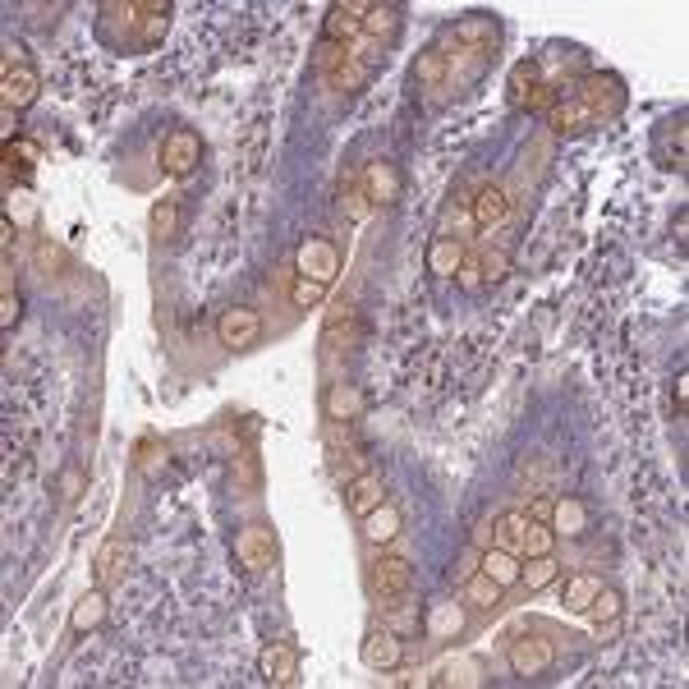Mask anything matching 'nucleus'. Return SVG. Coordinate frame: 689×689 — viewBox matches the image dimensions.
<instances>
[{"label": "nucleus", "instance_id": "7c9ffc66", "mask_svg": "<svg viewBox=\"0 0 689 689\" xmlns=\"http://www.w3.org/2000/svg\"><path fill=\"white\" fill-rule=\"evenodd\" d=\"M363 33L377 37L382 46H391L400 37V10H396V5H373L368 19H363Z\"/></svg>", "mask_w": 689, "mask_h": 689}, {"label": "nucleus", "instance_id": "20e7f679", "mask_svg": "<svg viewBox=\"0 0 689 689\" xmlns=\"http://www.w3.org/2000/svg\"><path fill=\"white\" fill-rule=\"evenodd\" d=\"M157 157H161V170L180 180V175H189V170L203 161V138L193 134V129H170V134L161 138Z\"/></svg>", "mask_w": 689, "mask_h": 689}, {"label": "nucleus", "instance_id": "c85d7f7f", "mask_svg": "<svg viewBox=\"0 0 689 689\" xmlns=\"http://www.w3.org/2000/svg\"><path fill=\"white\" fill-rule=\"evenodd\" d=\"M464 602H469V607H478V611H497L501 607V598H506V588L497 584V579H487L483 570H478L474 579H464Z\"/></svg>", "mask_w": 689, "mask_h": 689}, {"label": "nucleus", "instance_id": "473e14b6", "mask_svg": "<svg viewBox=\"0 0 689 689\" xmlns=\"http://www.w3.org/2000/svg\"><path fill=\"white\" fill-rule=\"evenodd\" d=\"M230 478H235V492H249V497H253V492H262V460H258V451H239Z\"/></svg>", "mask_w": 689, "mask_h": 689}, {"label": "nucleus", "instance_id": "c9c22d12", "mask_svg": "<svg viewBox=\"0 0 689 689\" xmlns=\"http://www.w3.org/2000/svg\"><path fill=\"white\" fill-rule=\"evenodd\" d=\"M368 79H373V65H368L363 56H354V51H350V60H345V65H340L336 74H331V83H336L340 92H359V88H368Z\"/></svg>", "mask_w": 689, "mask_h": 689}, {"label": "nucleus", "instance_id": "58836bf2", "mask_svg": "<svg viewBox=\"0 0 689 689\" xmlns=\"http://www.w3.org/2000/svg\"><path fill=\"white\" fill-rule=\"evenodd\" d=\"M432 685H483V667L478 662H451V667H441Z\"/></svg>", "mask_w": 689, "mask_h": 689}, {"label": "nucleus", "instance_id": "2f4dec72", "mask_svg": "<svg viewBox=\"0 0 689 689\" xmlns=\"http://www.w3.org/2000/svg\"><path fill=\"white\" fill-rule=\"evenodd\" d=\"M556 579H561V565H556L552 556H529V565H520V584L529 588V593H543Z\"/></svg>", "mask_w": 689, "mask_h": 689}, {"label": "nucleus", "instance_id": "a211bd4d", "mask_svg": "<svg viewBox=\"0 0 689 689\" xmlns=\"http://www.w3.org/2000/svg\"><path fill=\"white\" fill-rule=\"evenodd\" d=\"M258 671H262V680H267V685L285 689V685H294V680H299V653H294L290 644H272V648H262Z\"/></svg>", "mask_w": 689, "mask_h": 689}, {"label": "nucleus", "instance_id": "6e6552de", "mask_svg": "<svg viewBox=\"0 0 689 689\" xmlns=\"http://www.w3.org/2000/svg\"><path fill=\"white\" fill-rule=\"evenodd\" d=\"M451 37L455 46H469L478 56H497V46H501V28L492 14H469V19L451 23Z\"/></svg>", "mask_w": 689, "mask_h": 689}, {"label": "nucleus", "instance_id": "b1692460", "mask_svg": "<svg viewBox=\"0 0 689 689\" xmlns=\"http://www.w3.org/2000/svg\"><path fill=\"white\" fill-rule=\"evenodd\" d=\"M37 161H42V147L37 143H28V138H10L5 143V175L10 180H33V170H37Z\"/></svg>", "mask_w": 689, "mask_h": 689}, {"label": "nucleus", "instance_id": "cd10ccee", "mask_svg": "<svg viewBox=\"0 0 689 689\" xmlns=\"http://www.w3.org/2000/svg\"><path fill=\"white\" fill-rule=\"evenodd\" d=\"M598 588H602V575H593V570H579V575H570L561 584L565 611H588V602L598 598Z\"/></svg>", "mask_w": 689, "mask_h": 689}, {"label": "nucleus", "instance_id": "2eb2a0df", "mask_svg": "<svg viewBox=\"0 0 689 689\" xmlns=\"http://www.w3.org/2000/svg\"><path fill=\"white\" fill-rule=\"evenodd\" d=\"M354 345H359V317L354 313H345V317H331L327 327H322V368H336V359L340 354H350Z\"/></svg>", "mask_w": 689, "mask_h": 689}, {"label": "nucleus", "instance_id": "e433bc0d", "mask_svg": "<svg viewBox=\"0 0 689 689\" xmlns=\"http://www.w3.org/2000/svg\"><path fill=\"white\" fill-rule=\"evenodd\" d=\"M621 611H625V598L616 593V588H607V584L598 588V598L588 602V616H593L598 625L602 621H621Z\"/></svg>", "mask_w": 689, "mask_h": 689}, {"label": "nucleus", "instance_id": "bb28decb", "mask_svg": "<svg viewBox=\"0 0 689 689\" xmlns=\"http://www.w3.org/2000/svg\"><path fill=\"white\" fill-rule=\"evenodd\" d=\"M478 570H483L487 579H497L501 588H515V584H520V556L506 552V547H487Z\"/></svg>", "mask_w": 689, "mask_h": 689}, {"label": "nucleus", "instance_id": "c03bdc74", "mask_svg": "<svg viewBox=\"0 0 689 689\" xmlns=\"http://www.w3.org/2000/svg\"><path fill=\"white\" fill-rule=\"evenodd\" d=\"M455 285H460L464 294H478L483 290V267H478V253H464V262H460V272H455Z\"/></svg>", "mask_w": 689, "mask_h": 689}, {"label": "nucleus", "instance_id": "49530a36", "mask_svg": "<svg viewBox=\"0 0 689 689\" xmlns=\"http://www.w3.org/2000/svg\"><path fill=\"white\" fill-rule=\"evenodd\" d=\"M478 565H483V552H478V547H464V552L455 556V565H451V584H464V579H474V575H478Z\"/></svg>", "mask_w": 689, "mask_h": 689}, {"label": "nucleus", "instance_id": "9d476101", "mask_svg": "<svg viewBox=\"0 0 689 689\" xmlns=\"http://www.w3.org/2000/svg\"><path fill=\"white\" fill-rule=\"evenodd\" d=\"M37 92H42V79H37L33 65H5V74H0V102H5V111L33 106Z\"/></svg>", "mask_w": 689, "mask_h": 689}, {"label": "nucleus", "instance_id": "de8ad7c7", "mask_svg": "<svg viewBox=\"0 0 689 689\" xmlns=\"http://www.w3.org/2000/svg\"><path fill=\"white\" fill-rule=\"evenodd\" d=\"M37 267H42L46 276H65L69 258H65V253L56 249V244H46V239H42V244H37Z\"/></svg>", "mask_w": 689, "mask_h": 689}, {"label": "nucleus", "instance_id": "7ed1b4c3", "mask_svg": "<svg viewBox=\"0 0 689 689\" xmlns=\"http://www.w3.org/2000/svg\"><path fill=\"white\" fill-rule=\"evenodd\" d=\"M235 561L244 565V570H253V575L272 570V565H276V533H272V524H244V529L235 533Z\"/></svg>", "mask_w": 689, "mask_h": 689}, {"label": "nucleus", "instance_id": "3c124183", "mask_svg": "<svg viewBox=\"0 0 689 689\" xmlns=\"http://www.w3.org/2000/svg\"><path fill=\"white\" fill-rule=\"evenodd\" d=\"M14 322H19V294H14V290H5V299H0V327L10 331Z\"/></svg>", "mask_w": 689, "mask_h": 689}, {"label": "nucleus", "instance_id": "6ab92c4d", "mask_svg": "<svg viewBox=\"0 0 689 689\" xmlns=\"http://www.w3.org/2000/svg\"><path fill=\"white\" fill-rule=\"evenodd\" d=\"M552 533H565V538H584L588 529H593V510H588V501L579 497H561L552 501Z\"/></svg>", "mask_w": 689, "mask_h": 689}, {"label": "nucleus", "instance_id": "423d86ee", "mask_svg": "<svg viewBox=\"0 0 689 689\" xmlns=\"http://www.w3.org/2000/svg\"><path fill=\"white\" fill-rule=\"evenodd\" d=\"M262 336V317L253 308H226V313L216 317V340L226 345L230 354L235 350H253Z\"/></svg>", "mask_w": 689, "mask_h": 689}, {"label": "nucleus", "instance_id": "1a4fd4ad", "mask_svg": "<svg viewBox=\"0 0 689 689\" xmlns=\"http://www.w3.org/2000/svg\"><path fill=\"white\" fill-rule=\"evenodd\" d=\"M368 579H373L377 598H400V593H409V584H414V565H409L405 556L382 552L373 561V570H368Z\"/></svg>", "mask_w": 689, "mask_h": 689}, {"label": "nucleus", "instance_id": "ddd939ff", "mask_svg": "<svg viewBox=\"0 0 689 689\" xmlns=\"http://www.w3.org/2000/svg\"><path fill=\"white\" fill-rule=\"evenodd\" d=\"M129 561H134V552H129L125 538H106V543L97 547V561H92V575H97V588H115V584H125Z\"/></svg>", "mask_w": 689, "mask_h": 689}, {"label": "nucleus", "instance_id": "a19ab883", "mask_svg": "<svg viewBox=\"0 0 689 689\" xmlns=\"http://www.w3.org/2000/svg\"><path fill=\"white\" fill-rule=\"evenodd\" d=\"M552 547H556L552 524L529 520V533H524V556H552Z\"/></svg>", "mask_w": 689, "mask_h": 689}, {"label": "nucleus", "instance_id": "4468645a", "mask_svg": "<svg viewBox=\"0 0 689 689\" xmlns=\"http://www.w3.org/2000/svg\"><path fill=\"white\" fill-rule=\"evenodd\" d=\"M382 501H386V483H382V474H377V469H363V474H354L350 483H345V506H350L354 520L373 515Z\"/></svg>", "mask_w": 689, "mask_h": 689}, {"label": "nucleus", "instance_id": "603ef678", "mask_svg": "<svg viewBox=\"0 0 689 689\" xmlns=\"http://www.w3.org/2000/svg\"><path fill=\"white\" fill-rule=\"evenodd\" d=\"M529 520H538V524L552 520V497H538V501H533V506H529Z\"/></svg>", "mask_w": 689, "mask_h": 689}, {"label": "nucleus", "instance_id": "dca6fc26", "mask_svg": "<svg viewBox=\"0 0 689 689\" xmlns=\"http://www.w3.org/2000/svg\"><path fill=\"white\" fill-rule=\"evenodd\" d=\"M423 634H428V639H437V644H451V639H460V634H464V607L455 598L432 602V607L423 611Z\"/></svg>", "mask_w": 689, "mask_h": 689}, {"label": "nucleus", "instance_id": "f3484780", "mask_svg": "<svg viewBox=\"0 0 689 689\" xmlns=\"http://www.w3.org/2000/svg\"><path fill=\"white\" fill-rule=\"evenodd\" d=\"M363 662H368L373 671H396L400 662H405V639L382 625V630H373L368 639H363Z\"/></svg>", "mask_w": 689, "mask_h": 689}, {"label": "nucleus", "instance_id": "f257e3e1", "mask_svg": "<svg viewBox=\"0 0 689 689\" xmlns=\"http://www.w3.org/2000/svg\"><path fill=\"white\" fill-rule=\"evenodd\" d=\"M294 267H299V276H308V281L331 285L340 276V267H345V253H340V244L331 235H308L304 244H299V253H294Z\"/></svg>", "mask_w": 689, "mask_h": 689}, {"label": "nucleus", "instance_id": "72a5a7b5", "mask_svg": "<svg viewBox=\"0 0 689 689\" xmlns=\"http://www.w3.org/2000/svg\"><path fill=\"white\" fill-rule=\"evenodd\" d=\"M414 79L423 83V88H446V51H441V46H432V51H423V56L414 60Z\"/></svg>", "mask_w": 689, "mask_h": 689}, {"label": "nucleus", "instance_id": "ea45409f", "mask_svg": "<svg viewBox=\"0 0 689 689\" xmlns=\"http://www.w3.org/2000/svg\"><path fill=\"white\" fill-rule=\"evenodd\" d=\"M152 235H157V239H175V235H180V207L170 203V198L152 207Z\"/></svg>", "mask_w": 689, "mask_h": 689}, {"label": "nucleus", "instance_id": "aec40b11", "mask_svg": "<svg viewBox=\"0 0 689 689\" xmlns=\"http://www.w3.org/2000/svg\"><path fill=\"white\" fill-rule=\"evenodd\" d=\"M363 538L373 547H386V543H396L400 538V529H405V515H400V506L396 501H382V506L373 510V515H363Z\"/></svg>", "mask_w": 689, "mask_h": 689}, {"label": "nucleus", "instance_id": "4c0bfd02", "mask_svg": "<svg viewBox=\"0 0 689 689\" xmlns=\"http://www.w3.org/2000/svg\"><path fill=\"white\" fill-rule=\"evenodd\" d=\"M345 60H350V46H340V42H327V37H322V42H317V51H313V69L317 74H336L340 65H345Z\"/></svg>", "mask_w": 689, "mask_h": 689}, {"label": "nucleus", "instance_id": "a878e982", "mask_svg": "<svg viewBox=\"0 0 689 689\" xmlns=\"http://www.w3.org/2000/svg\"><path fill=\"white\" fill-rule=\"evenodd\" d=\"M460 262H464V244H460V239H451V235L432 239V249H428V272L432 276H446V281H455Z\"/></svg>", "mask_w": 689, "mask_h": 689}, {"label": "nucleus", "instance_id": "864d4df0", "mask_svg": "<svg viewBox=\"0 0 689 689\" xmlns=\"http://www.w3.org/2000/svg\"><path fill=\"white\" fill-rule=\"evenodd\" d=\"M685 400H689V377H676V405L685 409Z\"/></svg>", "mask_w": 689, "mask_h": 689}, {"label": "nucleus", "instance_id": "5701e85b", "mask_svg": "<svg viewBox=\"0 0 689 689\" xmlns=\"http://www.w3.org/2000/svg\"><path fill=\"white\" fill-rule=\"evenodd\" d=\"M469 207H474V221L483 230H492V226H501L510 216V193L501 189V184H483V189L469 198Z\"/></svg>", "mask_w": 689, "mask_h": 689}, {"label": "nucleus", "instance_id": "f8f14e48", "mask_svg": "<svg viewBox=\"0 0 689 689\" xmlns=\"http://www.w3.org/2000/svg\"><path fill=\"white\" fill-rule=\"evenodd\" d=\"M552 662H556V648L547 644V639H515V644H510V671L524 680L547 676Z\"/></svg>", "mask_w": 689, "mask_h": 689}, {"label": "nucleus", "instance_id": "39448f33", "mask_svg": "<svg viewBox=\"0 0 689 689\" xmlns=\"http://www.w3.org/2000/svg\"><path fill=\"white\" fill-rule=\"evenodd\" d=\"M359 189L368 193L373 207H391V203H400V193H405V175H400L396 161H368L359 175Z\"/></svg>", "mask_w": 689, "mask_h": 689}, {"label": "nucleus", "instance_id": "a18cd8bd", "mask_svg": "<svg viewBox=\"0 0 689 689\" xmlns=\"http://www.w3.org/2000/svg\"><path fill=\"white\" fill-rule=\"evenodd\" d=\"M83 492H88V478H83V469H79V464H65V469H60V497L74 506Z\"/></svg>", "mask_w": 689, "mask_h": 689}, {"label": "nucleus", "instance_id": "412c9836", "mask_svg": "<svg viewBox=\"0 0 689 689\" xmlns=\"http://www.w3.org/2000/svg\"><path fill=\"white\" fill-rule=\"evenodd\" d=\"M106 616H111L106 588H92V593H83V598L74 602V611H69V634H92V630H102Z\"/></svg>", "mask_w": 689, "mask_h": 689}, {"label": "nucleus", "instance_id": "37998d69", "mask_svg": "<svg viewBox=\"0 0 689 689\" xmlns=\"http://www.w3.org/2000/svg\"><path fill=\"white\" fill-rule=\"evenodd\" d=\"M322 299H327V285L308 281V276H294V285H290V304L294 308H317Z\"/></svg>", "mask_w": 689, "mask_h": 689}, {"label": "nucleus", "instance_id": "9b49d317", "mask_svg": "<svg viewBox=\"0 0 689 689\" xmlns=\"http://www.w3.org/2000/svg\"><path fill=\"white\" fill-rule=\"evenodd\" d=\"M363 409H368V400L354 382H327V391H322V418L327 423H354V418H363Z\"/></svg>", "mask_w": 689, "mask_h": 689}, {"label": "nucleus", "instance_id": "09e8293b", "mask_svg": "<svg viewBox=\"0 0 689 689\" xmlns=\"http://www.w3.org/2000/svg\"><path fill=\"white\" fill-rule=\"evenodd\" d=\"M340 207H345V216H350V221H363V216H368V207H373V203H368V193H363L359 184H354V189H345V193H340Z\"/></svg>", "mask_w": 689, "mask_h": 689}, {"label": "nucleus", "instance_id": "8fccbe9b", "mask_svg": "<svg viewBox=\"0 0 689 689\" xmlns=\"http://www.w3.org/2000/svg\"><path fill=\"white\" fill-rule=\"evenodd\" d=\"M492 543H497V520H478V524H474V538H469V547L487 552Z\"/></svg>", "mask_w": 689, "mask_h": 689}, {"label": "nucleus", "instance_id": "4be33fe9", "mask_svg": "<svg viewBox=\"0 0 689 689\" xmlns=\"http://www.w3.org/2000/svg\"><path fill=\"white\" fill-rule=\"evenodd\" d=\"M382 625L391 634H400V639H418V634H423V611H418V602H409L405 593H400V598H386Z\"/></svg>", "mask_w": 689, "mask_h": 689}, {"label": "nucleus", "instance_id": "f03ea898", "mask_svg": "<svg viewBox=\"0 0 689 689\" xmlns=\"http://www.w3.org/2000/svg\"><path fill=\"white\" fill-rule=\"evenodd\" d=\"M570 97L584 102L588 111L598 115V125L607 120V115H621V106H625V88H621L616 74H588V79L570 83Z\"/></svg>", "mask_w": 689, "mask_h": 689}, {"label": "nucleus", "instance_id": "f704fd0d", "mask_svg": "<svg viewBox=\"0 0 689 689\" xmlns=\"http://www.w3.org/2000/svg\"><path fill=\"white\" fill-rule=\"evenodd\" d=\"M134 464H138V474H143V478H157L161 469H166V464H170L166 441H157V437H143V441H138V455H134Z\"/></svg>", "mask_w": 689, "mask_h": 689}, {"label": "nucleus", "instance_id": "c756f323", "mask_svg": "<svg viewBox=\"0 0 689 689\" xmlns=\"http://www.w3.org/2000/svg\"><path fill=\"white\" fill-rule=\"evenodd\" d=\"M524 533H529V515L524 510H506V515H497V543L492 547H506V552L524 556Z\"/></svg>", "mask_w": 689, "mask_h": 689}, {"label": "nucleus", "instance_id": "79ce46f5", "mask_svg": "<svg viewBox=\"0 0 689 689\" xmlns=\"http://www.w3.org/2000/svg\"><path fill=\"white\" fill-rule=\"evenodd\" d=\"M478 267H483V281L487 285H497L510 276V253L506 249H483L478 253Z\"/></svg>", "mask_w": 689, "mask_h": 689}, {"label": "nucleus", "instance_id": "393cba45", "mask_svg": "<svg viewBox=\"0 0 689 689\" xmlns=\"http://www.w3.org/2000/svg\"><path fill=\"white\" fill-rule=\"evenodd\" d=\"M538 83H543V65H538V60H515V69H510V83H506V88H510V106H515V111H524Z\"/></svg>", "mask_w": 689, "mask_h": 689}, {"label": "nucleus", "instance_id": "0eeeda50", "mask_svg": "<svg viewBox=\"0 0 689 689\" xmlns=\"http://www.w3.org/2000/svg\"><path fill=\"white\" fill-rule=\"evenodd\" d=\"M368 0H336L327 10V23H322V37L327 42H340V46H350L354 37L363 33V19H368Z\"/></svg>", "mask_w": 689, "mask_h": 689}]
</instances>
